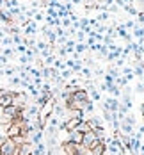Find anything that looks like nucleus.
<instances>
[{
    "label": "nucleus",
    "mask_w": 144,
    "mask_h": 155,
    "mask_svg": "<svg viewBox=\"0 0 144 155\" xmlns=\"http://www.w3.org/2000/svg\"><path fill=\"white\" fill-rule=\"evenodd\" d=\"M107 20H109V13L107 11H103L101 15L98 16V21H107Z\"/></svg>",
    "instance_id": "obj_17"
},
{
    "label": "nucleus",
    "mask_w": 144,
    "mask_h": 155,
    "mask_svg": "<svg viewBox=\"0 0 144 155\" xmlns=\"http://www.w3.org/2000/svg\"><path fill=\"white\" fill-rule=\"evenodd\" d=\"M75 130H78V132H82V134H85V132H91V127H89V123H87V121H82V123H80Z\"/></svg>",
    "instance_id": "obj_9"
},
{
    "label": "nucleus",
    "mask_w": 144,
    "mask_h": 155,
    "mask_svg": "<svg viewBox=\"0 0 144 155\" xmlns=\"http://www.w3.org/2000/svg\"><path fill=\"white\" fill-rule=\"evenodd\" d=\"M53 66H55V68H66V64H64L62 61H61V59H57V61H53Z\"/></svg>",
    "instance_id": "obj_18"
},
{
    "label": "nucleus",
    "mask_w": 144,
    "mask_h": 155,
    "mask_svg": "<svg viewBox=\"0 0 144 155\" xmlns=\"http://www.w3.org/2000/svg\"><path fill=\"white\" fill-rule=\"evenodd\" d=\"M53 61H55V55H48L46 61H45V64H46V66H50V64H52Z\"/></svg>",
    "instance_id": "obj_23"
},
{
    "label": "nucleus",
    "mask_w": 144,
    "mask_h": 155,
    "mask_svg": "<svg viewBox=\"0 0 144 155\" xmlns=\"http://www.w3.org/2000/svg\"><path fill=\"white\" fill-rule=\"evenodd\" d=\"M7 62V57H4V55H0V64H5Z\"/></svg>",
    "instance_id": "obj_35"
},
{
    "label": "nucleus",
    "mask_w": 144,
    "mask_h": 155,
    "mask_svg": "<svg viewBox=\"0 0 144 155\" xmlns=\"http://www.w3.org/2000/svg\"><path fill=\"white\" fill-rule=\"evenodd\" d=\"M139 153L144 155V144H141V148H139Z\"/></svg>",
    "instance_id": "obj_36"
},
{
    "label": "nucleus",
    "mask_w": 144,
    "mask_h": 155,
    "mask_svg": "<svg viewBox=\"0 0 144 155\" xmlns=\"http://www.w3.org/2000/svg\"><path fill=\"white\" fill-rule=\"evenodd\" d=\"M123 25H125V29H133V27H135V23H133L132 20H130V21H126V23H123Z\"/></svg>",
    "instance_id": "obj_25"
},
{
    "label": "nucleus",
    "mask_w": 144,
    "mask_h": 155,
    "mask_svg": "<svg viewBox=\"0 0 144 155\" xmlns=\"http://www.w3.org/2000/svg\"><path fill=\"white\" fill-rule=\"evenodd\" d=\"M29 61H30V59H29L27 55H21V57H20V62H21V64H27Z\"/></svg>",
    "instance_id": "obj_27"
},
{
    "label": "nucleus",
    "mask_w": 144,
    "mask_h": 155,
    "mask_svg": "<svg viewBox=\"0 0 144 155\" xmlns=\"http://www.w3.org/2000/svg\"><path fill=\"white\" fill-rule=\"evenodd\" d=\"M16 155H32V144L30 143H23L21 146H18Z\"/></svg>",
    "instance_id": "obj_6"
},
{
    "label": "nucleus",
    "mask_w": 144,
    "mask_h": 155,
    "mask_svg": "<svg viewBox=\"0 0 144 155\" xmlns=\"http://www.w3.org/2000/svg\"><path fill=\"white\" fill-rule=\"evenodd\" d=\"M87 50V45L85 43H77L75 45V54H82V52H85Z\"/></svg>",
    "instance_id": "obj_13"
},
{
    "label": "nucleus",
    "mask_w": 144,
    "mask_h": 155,
    "mask_svg": "<svg viewBox=\"0 0 144 155\" xmlns=\"http://www.w3.org/2000/svg\"><path fill=\"white\" fill-rule=\"evenodd\" d=\"M82 132L78 130H71V132H68V141H71V143H75V144H80L82 143Z\"/></svg>",
    "instance_id": "obj_5"
},
{
    "label": "nucleus",
    "mask_w": 144,
    "mask_h": 155,
    "mask_svg": "<svg viewBox=\"0 0 144 155\" xmlns=\"http://www.w3.org/2000/svg\"><path fill=\"white\" fill-rule=\"evenodd\" d=\"M142 144H144V143H142Z\"/></svg>",
    "instance_id": "obj_42"
},
{
    "label": "nucleus",
    "mask_w": 144,
    "mask_h": 155,
    "mask_svg": "<svg viewBox=\"0 0 144 155\" xmlns=\"http://www.w3.org/2000/svg\"><path fill=\"white\" fill-rule=\"evenodd\" d=\"M105 84H107V86H110V84H114V77H110V75H105Z\"/></svg>",
    "instance_id": "obj_19"
},
{
    "label": "nucleus",
    "mask_w": 144,
    "mask_h": 155,
    "mask_svg": "<svg viewBox=\"0 0 144 155\" xmlns=\"http://www.w3.org/2000/svg\"><path fill=\"white\" fill-rule=\"evenodd\" d=\"M71 2H73V4H80V2H82V0H71Z\"/></svg>",
    "instance_id": "obj_38"
},
{
    "label": "nucleus",
    "mask_w": 144,
    "mask_h": 155,
    "mask_svg": "<svg viewBox=\"0 0 144 155\" xmlns=\"http://www.w3.org/2000/svg\"><path fill=\"white\" fill-rule=\"evenodd\" d=\"M135 89H137V93H144V84H141V82H139Z\"/></svg>",
    "instance_id": "obj_28"
},
{
    "label": "nucleus",
    "mask_w": 144,
    "mask_h": 155,
    "mask_svg": "<svg viewBox=\"0 0 144 155\" xmlns=\"http://www.w3.org/2000/svg\"><path fill=\"white\" fill-rule=\"evenodd\" d=\"M16 50H18V52H23V54H25L27 47H25V45H18V47H16Z\"/></svg>",
    "instance_id": "obj_31"
},
{
    "label": "nucleus",
    "mask_w": 144,
    "mask_h": 155,
    "mask_svg": "<svg viewBox=\"0 0 144 155\" xmlns=\"http://www.w3.org/2000/svg\"><path fill=\"white\" fill-rule=\"evenodd\" d=\"M137 20H139L141 23H144V11H142V13H139V18H137Z\"/></svg>",
    "instance_id": "obj_32"
},
{
    "label": "nucleus",
    "mask_w": 144,
    "mask_h": 155,
    "mask_svg": "<svg viewBox=\"0 0 144 155\" xmlns=\"http://www.w3.org/2000/svg\"><path fill=\"white\" fill-rule=\"evenodd\" d=\"M139 132H141V134H144V125L141 127V128H139Z\"/></svg>",
    "instance_id": "obj_37"
},
{
    "label": "nucleus",
    "mask_w": 144,
    "mask_h": 155,
    "mask_svg": "<svg viewBox=\"0 0 144 155\" xmlns=\"http://www.w3.org/2000/svg\"><path fill=\"white\" fill-rule=\"evenodd\" d=\"M91 96H93V98H94V100H100V93H98V91H96L94 87H91Z\"/></svg>",
    "instance_id": "obj_21"
},
{
    "label": "nucleus",
    "mask_w": 144,
    "mask_h": 155,
    "mask_svg": "<svg viewBox=\"0 0 144 155\" xmlns=\"http://www.w3.org/2000/svg\"><path fill=\"white\" fill-rule=\"evenodd\" d=\"M0 20H2L4 23H11V21H13V16L9 15L7 11H0Z\"/></svg>",
    "instance_id": "obj_10"
},
{
    "label": "nucleus",
    "mask_w": 144,
    "mask_h": 155,
    "mask_svg": "<svg viewBox=\"0 0 144 155\" xmlns=\"http://www.w3.org/2000/svg\"><path fill=\"white\" fill-rule=\"evenodd\" d=\"M2 43H4V45H11V43H13V38H4Z\"/></svg>",
    "instance_id": "obj_29"
},
{
    "label": "nucleus",
    "mask_w": 144,
    "mask_h": 155,
    "mask_svg": "<svg viewBox=\"0 0 144 155\" xmlns=\"http://www.w3.org/2000/svg\"><path fill=\"white\" fill-rule=\"evenodd\" d=\"M105 86H107V84H105ZM107 91L114 94V98H117V96L121 94V91H119V87H117L116 84H110V86H107Z\"/></svg>",
    "instance_id": "obj_8"
},
{
    "label": "nucleus",
    "mask_w": 144,
    "mask_h": 155,
    "mask_svg": "<svg viewBox=\"0 0 144 155\" xmlns=\"http://www.w3.org/2000/svg\"><path fill=\"white\" fill-rule=\"evenodd\" d=\"M11 55H13V50L11 48H5L4 50V57H11Z\"/></svg>",
    "instance_id": "obj_26"
},
{
    "label": "nucleus",
    "mask_w": 144,
    "mask_h": 155,
    "mask_svg": "<svg viewBox=\"0 0 144 155\" xmlns=\"http://www.w3.org/2000/svg\"><path fill=\"white\" fill-rule=\"evenodd\" d=\"M66 54H68V52H66V48H61V50H59V55H61V57H64Z\"/></svg>",
    "instance_id": "obj_33"
},
{
    "label": "nucleus",
    "mask_w": 144,
    "mask_h": 155,
    "mask_svg": "<svg viewBox=\"0 0 144 155\" xmlns=\"http://www.w3.org/2000/svg\"><path fill=\"white\" fill-rule=\"evenodd\" d=\"M84 112H94V105H93V102H87V104L84 105Z\"/></svg>",
    "instance_id": "obj_15"
},
{
    "label": "nucleus",
    "mask_w": 144,
    "mask_h": 155,
    "mask_svg": "<svg viewBox=\"0 0 144 155\" xmlns=\"http://www.w3.org/2000/svg\"><path fill=\"white\" fill-rule=\"evenodd\" d=\"M61 23H62L64 27H68V29L71 27V20H69V18H62V21H61Z\"/></svg>",
    "instance_id": "obj_20"
},
{
    "label": "nucleus",
    "mask_w": 144,
    "mask_h": 155,
    "mask_svg": "<svg viewBox=\"0 0 144 155\" xmlns=\"http://www.w3.org/2000/svg\"><path fill=\"white\" fill-rule=\"evenodd\" d=\"M117 66H125V57H121V59L117 61Z\"/></svg>",
    "instance_id": "obj_34"
},
{
    "label": "nucleus",
    "mask_w": 144,
    "mask_h": 155,
    "mask_svg": "<svg viewBox=\"0 0 144 155\" xmlns=\"http://www.w3.org/2000/svg\"><path fill=\"white\" fill-rule=\"evenodd\" d=\"M53 110H55V118H62L64 112H66V109L62 105H53Z\"/></svg>",
    "instance_id": "obj_12"
},
{
    "label": "nucleus",
    "mask_w": 144,
    "mask_h": 155,
    "mask_svg": "<svg viewBox=\"0 0 144 155\" xmlns=\"http://www.w3.org/2000/svg\"><path fill=\"white\" fill-rule=\"evenodd\" d=\"M46 152V144L45 143H37L36 148H32V155H45Z\"/></svg>",
    "instance_id": "obj_7"
},
{
    "label": "nucleus",
    "mask_w": 144,
    "mask_h": 155,
    "mask_svg": "<svg viewBox=\"0 0 144 155\" xmlns=\"http://www.w3.org/2000/svg\"><path fill=\"white\" fill-rule=\"evenodd\" d=\"M107 75H110V77L117 78V77H121V71H119V68H116V66H110V68H109V71H107Z\"/></svg>",
    "instance_id": "obj_11"
},
{
    "label": "nucleus",
    "mask_w": 144,
    "mask_h": 155,
    "mask_svg": "<svg viewBox=\"0 0 144 155\" xmlns=\"http://www.w3.org/2000/svg\"><path fill=\"white\" fill-rule=\"evenodd\" d=\"M0 38H4V32H2V31H0Z\"/></svg>",
    "instance_id": "obj_40"
},
{
    "label": "nucleus",
    "mask_w": 144,
    "mask_h": 155,
    "mask_svg": "<svg viewBox=\"0 0 144 155\" xmlns=\"http://www.w3.org/2000/svg\"><path fill=\"white\" fill-rule=\"evenodd\" d=\"M141 112H142V114H144V104H142V105H141Z\"/></svg>",
    "instance_id": "obj_39"
},
{
    "label": "nucleus",
    "mask_w": 144,
    "mask_h": 155,
    "mask_svg": "<svg viewBox=\"0 0 144 155\" xmlns=\"http://www.w3.org/2000/svg\"><path fill=\"white\" fill-rule=\"evenodd\" d=\"M73 73V70H68V68H64L62 70V73H61V78H68L69 75Z\"/></svg>",
    "instance_id": "obj_16"
},
{
    "label": "nucleus",
    "mask_w": 144,
    "mask_h": 155,
    "mask_svg": "<svg viewBox=\"0 0 144 155\" xmlns=\"http://www.w3.org/2000/svg\"><path fill=\"white\" fill-rule=\"evenodd\" d=\"M16 152H18V146L14 144V141L11 137H7L0 144V155H16Z\"/></svg>",
    "instance_id": "obj_1"
},
{
    "label": "nucleus",
    "mask_w": 144,
    "mask_h": 155,
    "mask_svg": "<svg viewBox=\"0 0 144 155\" xmlns=\"http://www.w3.org/2000/svg\"><path fill=\"white\" fill-rule=\"evenodd\" d=\"M4 73H5V75H13V73H14V68H5Z\"/></svg>",
    "instance_id": "obj_30"
},
{
    "label": "nucleus",
    "mask_w": 144,
    "mask_h": 155,
    "mask_svg": "<svg viewBox=\"0 0 144 155\" xmlns=\"http://www.w3.org/2000/svg\"><path fill=\"white\" fill-rule=\"evenodd\" d=\"M13 100H14V93L13 91H2L0 93V109L13 105Z\"/></svg>",
    "instance_id": "obj_2"
},
{
    "label": "nucleus",
    "mask_w": 144,
    "mask_h": 155,
    "mask_svg": "<svg viewBox=\"0 0 144 155\" xmlns=\"http://www.w3.org/2000/svg\"><path fill=\"white\" fill-rule=\"evenodd\" d=\"M94 141H96V136H94V132L91 130V132H85V134L82 136V143H80V144H82L85 150H89V148L93 146V143H94ZM98 141H100V139H98Z\"/></svg>",
    "instance_id": "obj_4"
},
{
    "label": "nucleus",
    "mask_w": 144,
    "mask_h": 155,
    "mask_svg": "<svg viewBox=\"0 0 144 155\" xmlns=\"http://www.w3.org/2000/svg\"><path fill=\"white\" fill-rule=\"evenodd\" d=\"M80 71H82L85 77H91V70H89V68H84V66H82V68H80Z\"/></svg>",
    "instance_id": "obj_22"
},
{
    "label": "nucleus",
    "mask_w": 144,
    "mask_h": 155,
    "mask_svg": "<svg viewBox=\"0 0 144 155\" xmlns=\"http://www.w3.org/2000/svg\"><path fill=\"white\" fill-rule=\"evenodd\" d=\"M11 84H14V86L21 84V78H20V77H13V78H11Z\"/></svg>",
    "instance_id": "obj_24"
},
{
    "label": "nucleus",
    "mask_w": 144,
    "mask_h": 155,
    "mask_svg": "<svg viewBox=\"0 0 144 155\" xmlns=\"http://www.w3.org/2000/svg\"><path fill=\"white\" fill-rule=\"evenodd\" d=\"M119 105H121V104H119V100L112 96V98H107V100H105L103 109H107L109 112H112V114H114V112H117V110H119Z\"/></svg>",
    "instance_id": "obj_3"
},
{
    "label": "nucleus",
    "mask_w": 144,
    "mask_h": 155,
    "mask_svg": "<svg viewBox=\"0 0 144 155\" xmlns=\"http://www.w3.org/2000/svg\"><path fill=\"white\" fill-rule=\"evenodd\" d=\"M23 34H27V36H32V34H36V23L29 25V27L25 29V32H23Z\"/></svg>",
    "instance_id": "obj_14"
},
{
    "label": "nucleus",
    "mask_w": 144,
    "mask_h": 155,
    "mask_svg": "<svg viewBox=\"0 0 144 155\" xmlns=\"http://www.w3.org/2000/svg\"><path fill=\"white\" fill-rule=\"evenodd\" d=\"M87 155H91V153H87Z\"/></svg>",
    "instance_id": "obj_41"
}]
</instances>
